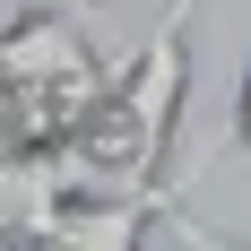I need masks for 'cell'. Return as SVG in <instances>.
Returning <instances> with one entry per match:
<instances>
[{"label": "cell", "instance_id": "2", "mask_svg": "<svg viewBox=\"0 0 251 251\" xmlns=\"http://www.w3.org/2000/svg\"><path fill=\"white\" fill-rule=\"evenodd\" d=\"M165 191L156 182H113V200H96V182H87V200H44L26 217V234H52V243H87V251H122L139 243L148 226H165Z\"/></svg>", "mask_w": 251, "mask_h": 251}, {"label": "cell", "instance_id": "3", "mask_svg": "<svg viewBox=\"0 0 251 251\" xmlns=\"http://www.w3.org/2000/svg\"><path fill=\"white\" fill-rule=\"evenodd\" d=\"M26 148H35V122H26V104H18V87L0 78V165H18Z\"/></svg>", "mask_w": 251, "mask_h": 251}, {"label": "cell", "instance_id": "4", "mask_svg": "<svg viewBox=\"0 0 251 251\" xmlns=\"http://www.w3.org/2000/svg\"><path fill=\"white\" fill-rule=\"evenodd\" d=\"M234 148L251 156V70H243V87H234Z\"/></svg>", "mask_w": 251, "mask_h": 251}, {"label": "cell", "instance_id": "1", "mask_svg": "<svg viewBox=\"0 0 251 251\" xmlns=\"http://www.w3.org/2000/svg\"><path fill=\"white\" fill-rule=\"evenodd\" d=\"M191 9L200 0H174L156 44L130 52V70L87 104V122L70 139H52V165H44V191H113V182H156L165 156H174V130H182V96H191Z\"/></svg>", "mask_w": 251, "mask_h": 251}]
</instances>
